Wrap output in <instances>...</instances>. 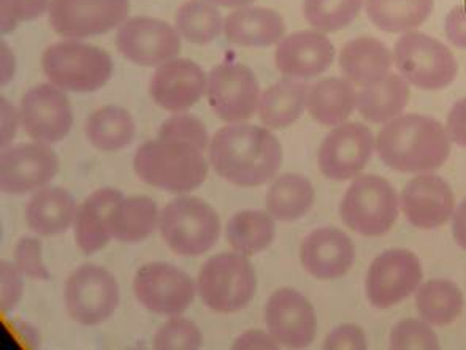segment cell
<instances>
[{
	"mask_svg": "<svg viewBox=\"0 0 466 350\" xmlns=\"http://www.w3.org/2000/svg\"><path fill=\"white\" fill-rule=\"evenodd\" d=\"M410 95V83L401 75L390 72L357 93V111L369 123H390L403 115Z\"/></svg>",
	"mask_w": 466,
	"mask_h": 350,
	"instance_id": "cell-25",
	"label": "cell"
},
{
	"mask_svg": "<svg viewBox=\"0 0 466 350\" xmlns=\"http://www.w3.org/2000/svg\"><path fill=\"white\" fill-rule=\"evenodd\" d=\"M16 119H18V113L13 108V105L8 104L6 99H2V146L4 148L12 142L13 136L16 134V127H18Z\"/></svg>",
	"mask_w": 466,
	"mask_h": 350,
	"instance_id": "cell-48",
	"label": "cell"
},
{
	"mask_svg": "<svg viewBox=\"0 0 466 350\" xmlns=\"http://www.w3.org/2000/svg\"><path fill=\"white\" fill-rule=\"evenodd\" d=\"M376 151L395 172L430 173L446 164L451 140L435 117L411 113L401 115L380 129Z\"/></svg>",
	"mask_w": 466,
	"mask_h": 350,
	"instance_id": "cell-2",
	"label": "cell"
},
{
	"mask_svg": "<svg viewBox=\"0 0 466 350\" xmlns=\"http://www.w3.org/2000/svg\"><path fill=\"white\" fill-rule=\"evenodd\" d=\"M129 10V0H51L49 23L61 37H93L123 25Z\"/></svg>",
	"mask_w": 466,
	"mask_h": 350,
	"instance_id": "cell-12",
	"label": "cell"
},
{
	"mask_svg": "<svg viewBox=\"0 0 466 350\" xmlns=\"http://www.w3.org/2000/svg\"><path fill=\"white\" fill-rule=\"evenodd\" d=\"M124 195L116 189H98L93 192L78 208L75 221L76 245L85 254H94L108 245V215Z\"/></svg>",
	"mask_w": 466,
	"mask_h": 350,
	"instance_id": "cell-26",
	"label": "cell"
},
{
	"mask_svg": "<svg viewBox=\"0 0 466 350\" xmlns=\"http://www.w3.org/2000/svg\"><path fill=\"white\" fill-rule=\"evenodd\" d=\"M271 336L289 349H303L314 341L318 319L311 303L294 289H279L265 307Z\"/></svg>",
	"mask_w": 466,
	"mask_h": 350,
	"instance_id": "cell-18",
	"label": "cell"
},
{
	"mask_svg": "<svg viewBox=\"0 0 466 350\" xmlns=\"http://www.w3.org/2000/svg\"><path fill=\"white\" fill-rule=\"evenodd\" d=\"M202 333L194 322L173 315L160 326L153 345L157 350H196L202 347Z\"/></svg>",
	"mask_w": 466,
	"mask_h": 350,
	"instance_id": "cell-39",
	"label": "cell"
},
{
	"mask_svg": "<svg viewBox=\"0 0 466 350\" xmlns=\"http://www.w3.org/2000/svg\"><path fill=\"white\" fill-rule=\"evenodd\" d=\"M279 343L277 339L273 338L271 335H267L264 332H258V330H251V332H246L239 336L233 349L239 350H249V349H278Z\"/></svg>",
	"mask_w": 466,
	"mask_h": 350,
	"instance_id": "cell-47",
	"label": "cell"
},
{
	"mask_svg": "<svg viewBox=\"0 0 466 350\" xmlns=\"http://www.w3.org/2000/svg\"><path fill=\"white\" fill-rule=\"evenodd\" d=\"M374 151L376 138L365 124H339L320 145L318 165L331 181H350L365 170Z\"/></svg>",
	"mask_w": 466,
	"mask_h": 350,
	"instance_id": "cell-11",
	"label": "cell"
},
{
	"mask_svg": "<svg viewBox=\"0 0 466 350\" xmlns=\"http://www.w3.org/2000/svg\"><path fill=\"white\" fill-rule=\"evenodd\" d=\"M452 235L457 245L466 251V198L452 215Z\"/></svg>",
	"mask_w": 466,
	"mask_h": 350,
	"instance_id": "cell-49",
	"label": "cell"
},
{
	"mask_svg": "<svg viewBox=\"0 0 466 350\" xmlns=\"http://www.w3.org/2000/svg\"><path fill=\"white\" fill-rule=\"evenodd\" d=\"M313 205V185L305 176L295 173L275 179L267 192L268 215L277 221H299L311 211Z\"/></svg>",
	"mask_w": 466,
	"mask_h": 350,
	"instance_id": "cell-32",
	"label": "cell"
},
{
	"mask_svg": "<svg viewBox=\"0 0 466 350\" xmlns=\"http://www.w3.org/2000/svg\"><path fill=\"white\" fill-rule=\"evenodd\" d=\"M416 306L425 322L444 326L452 324L463 309V294L452 281L430 279L418 289Z\"/></svg>",
	"mask_w": 466,
	"mask_h": 350,
	"instance_id": "cell-34",
	"label": "cell"
},
{
	"mask_svg": "<svg viewBox=\"0 0 466 350\" xmlns=\"http://www.w3.org/2000/svg\"><path fill=\"white\" fill-rule=\"evenodd\" d=\"M159 138L173 142L187 143L205 153L208 148L209 136L200 119L192 115H173L160 125Z\"/></svg>",
	"mask_w": 466,
	"mask_h": 350,
	"instance_id": "cell-40",
	"label": "cell"
},
{
	"mask_svg": "<svg viewBox=\"0 0 466 350\" xmlns=\"http://www.w3.org/2000/svg\"><path fill=\"white\" fill-rule=\"evenodd\" d=\"M365 0H305L303 15L316 31H343L356 21Z\"/></svg>",
	"mask_w": 466,
	"mask_h": 350,
	"instance_id": "cell-37",
	"label": "cell"
},
{
	"mask_svg": "<svg viewBox=\"0 0 466 350\" xmlns=\"http://www.w3.org/2000/svg\"><path fill=\"white\" fill-rule=\"evenodd\" d=\"M149 91L162 110L178 113L202 99L207 91V76L196 62L172 59L156 70Z\"/></svg>",
	"mask_w": 466,
	"mask_h": 350,
	"instance_id": "cell-21",
	"label": "cell"
},
{
	"mask_svg": "<svg viewBox=\"0 0 466 350\" xmlns=\"http://www.w3.org/2000/svg\"><path fill=\"white\" fill-rule=\"evenodd\" d=\"M46 8L48 0H0L2 34L15 31L21 21L40 18Z\"/></svg>",
	"mask_w": 466,
	"mask_h": 350,
	"instance_id": "cell-41",
	"label": "cell"
},
{
	"mask_svg": "<svg viewBox=\"0 0 466 350\" xmlns=\"http://www.w3.org/2000/svg\"><path fill=\"white\" fill-rule=\"evenodd\" d=\"M59 172V159L48 145L21 143L4 148L0 157V187L23 195L48 185Z\"/></svg>",
	"mask_w": 466,
	"mask_h": 350,
	"instance_id": "cell-17",
	"label": "cell"
},
{
	"mask_svg": "<svg viewBox=\"0 0 466 350\" xmlns=\"http://www.w3.org/2000/svg\"><path fill=\"white\" fill-rule=\"evenodd\" d=\"M136 132V121L129 111L115 105L94 111L86 123L87 140L105 153L127 148L134 142Z\"/></svg>",
	"mask_w": 466,
	"mask_h": 350,
	"instance_id": "cell-33",
	"label": "cell"
},
{
	"mask_svg": "<svg viewBox=\"0 0 466 350\" xmlns=\"http://www.w3.org/2000/svg\"><path fill=\"white\" fill-rule=\"evenodd\" d=\"M19 123L35 143L55 145L72 129L74 111L62 89L55 85H38L21 99Z\"/></svg>",
	"mask_w": 466,
	"mask_h": 350,
	"instance_id": "cell-14",
	"label": "cell"
},
{
	"mask_svg": "<svg viewBox=\"0 0 466 350\" xmlns=\"http://www.w3.org/2000/svg\"><path fill=\"white\" fill-rule=\"evenodd\" d=\"M422 265L418 255L408 249L382 252L370 265L365 292L378 309H389L411 296L422 283Z\"/></svg>",
	"mask_w": 466,
	"mask_h": 350,
	"instance_id": "cell-9",
	"label": "cell"
},
{
	"mask_svg": "<svg viewBox=\"0 0 466 350\" xmlns=\"http://www.w3.org/2000/svg\"><path fill=\"white\" fill-rule=\"evenodd\" d=\"M15 265L21 271V275L32 279L48 281L51 277L42 260V245L35 238L19 240L15 249Z\"/></svg>",
	"mask_w": 466,
	"mask_h": 350,
	"instance_id": "cell-42",
	"label": "cell"
},
{
	"mask_svg": "<svg viewBox=\"0 0 466 350\" xmlns=\"http://www.w3.org/2000/svg\"><path fill=\"white\" fill-rule=\"evenodd\" d=\"M177 31L194 45L215 42L224 27V19L208 0H187L175 16Z\"/></svg>",
	"mask_w": 466,
	"mask_h": 350,
	"instance_id": "cell-36",
	"label": "cell"
},
{
	"mask_svg": "<svg viewBox=\"0 0 466 350\" xmlns=\"http://www.w3.org/2000/svg\"><path fill=\"white\" fill-rule=\"evenodd\" d=\"M327 350H363L367 349V338L362 328L354 324H344L333 330L324 341Z\"/></svg>",
	"mask_w": 466,
	"mask_h": 350,
	"instance_id": "cell-43",
	"label": "cell"
},
{
	"mask_svg": "<svg viewBox=\"0 0 466 350\" xmlns=\"http://www.w3.org/2000/svg\"><path fill=\"white\" fill-rule=\"evenodd\" d=\"M157 206L153 198L134 195L117 202L108 215L111 238L123 243L147 240L157 227Z\"/></svg>",
	"mask_w": 466,
	"mask_h": 350,
	"instance_id": "cell-30",
	"label": "cell"
},
{
	"mask_svg": "<svg viewBox=\"0 0 466 350\" xmlns=\"http://www.w3.org/2000/svg\"><path fill=\"white\" fill-rule=\"evenodd\" d=\"M389 347L392 350H438L440 339L431 330L429 322L405 319L393 326Z\"/></svg>",
	"mask_w": 466,
	"mask_h": 350,
	"instance_id": "cell-38",
	"label": "cell"
},
{
	"mask_svg": "<svg viewBox=\"0 0 466 350\" xmlns=\"http://www.w3.org/2000/svg\"><path fill=\"white\" fill-rule=\"evenodd\" d=\"M134 168L143 183L172 194L194 191L208 176L203 151L187 143L162 138L145 143L137 151Z\"/></svg>",
	"mask_w": 466,
	"mask_h": 350,
	"instance_id": "cell-3",
	"label": "cell"
},
{
	"mask_svg": "<svg viewBox=\"0 0 466 350\" xmlns=\"http://www.w3.org/2000/svg\"><path fill=\"white\" fill-rule=\"evenodd\" d=\"M228 245L243 255H256L275 240V222L264 211H241L228 222Z\"/></svg>",
	"mask_w": 466,
	"mask_h": 350,
	"instance_id": "cell-35",
	"label": "cell"
},
{
	"mask_svg": "<svg viewBox=\"0 0 466 350\" xmlns=\"http://www.w3.org/2000/svg\"><path fill=\"white\" fill-rule=\"evenodd\" d=\"M444 129L451 143L466 149V97L451 108Z\"/></svg>",
	"mask_w": 466,
	"mask_h": 350,
	"instance_id": "cell-45",
	"label": "cell"
},
{
	"mask_svg": "<svg viewBox=\"0 0 466 350\" xmlns=\"http://www.w3.org/2000/svg\"><path fill=\"white\" fill-rule=\"evenodd\" d=\"M209 162L222 178L239 187H258L277 175L282 148L271 132L249 124H232L216 132Z\"/></svg>",
	"mask_w": 466,
	"mask_h": 350,
	"instance_id": "cell-1",
	"label": "cell"
},
{
	"mask_svg": "<svg viewBox=\"0 0 466 350\" xmlns=\"http://www.w3.org/2000/svg\"><path fill=\"white\" fill-rule=\"evenodd\" d=\"M119 303L116 279L97 265H83L68 276L66 305L70 317L81 325H98L110 319Z\"/></svg>",
	"mask_w": 466,
	"mask_h": 350,
	"instance_id": "cell-10",
	"label": "cell"
},
{
	"mask_svg": "<svg viewBox=\"0 0 466 350\" xmlns=\"http://www.w3.org/2000/svg\"><path fill=\"white\" fill-rule=\"evenodd\" d=\"M48 80L62 91L94 93L105 86L113 74V61L106 51L76 40L59 42L42 57Z\"/></svg>",
	"mask_w": 466,
	"mask_h": 350,
	"instance_id": "cell-5",
	"label": "cell"
},
{
	"mask_svg": "<svg viewBox=\"0 0 466 350\" xmlns=\"http://www.w3.org/2000/svg\"><path fill=\"white\" fill-rule=\"evenodd\" d=\"M207 95L216 116L226 123H239L254 116L260 100V87L251 68L237 62H226L211 70Z\"/></svg>",
	"mask_w": 466,
	"mask_h": 350,
	"instance_id": "cell-13",
	"label": "cell"
},
{
	"mask_svg": "<svg viewBox=\"0 0 466 350\" xmlns=\"http://www.w3.org/2000/svg\"><path fill=\"white\" fill-rule=\"evenodd\" d=\"M308 89L305 83L284 78L267 87L258 100V117L268 129H286L307 108Z\"/></svg>",
	"mask_w": 466,
	"mask_h": 350,
	"instance_id": "cell-29",
	"label": "cell"
},
{
	"mask_svg": "<svg viewBox=\"0 0 466 350\" xmlns=\"http://www.w3.org/2000/svg\"><path fill=\"white\" fill-rule=\"evenodd\" d=\"M401 208L414 227L435 230L454 215V192L441 176L419 173L401 192Z\"/></svg>",
	"mask_w": 466,
	"mask_h": 350,
	"instance_id": "cell-19",
	"label": "cell"
},
{
	"mask_svg": "<svg viewBox=\"0 0 466 350\" xmlns=\"http://www.w3.org/2000/svg\"><path fill=\"white\" fill-rule=\"evenodd\" d=\"M228 42L238 46H270L281 42L286 32L279 13L260 6H243L228 15L224 23Z\"/></svg>",
	"mask_w": 466,
	"mask_h": 350,
	"instance_id": "cell-24",
	"label": "cell"
},
{
	"mask_svg": "<svg viewBox=\"0 0 466 350\" xmlns=\"http://www.w3.org/2000/svg\"><path fill=\"white\" fill-rule=\"evenodd\" d=\"M159 228L167 246L175 254L198 257L215 246L221 235V221L208 203L187 195L162 209Z\"/></svg>",
	"mask_w": 466,
	"mask_h": 350,
	"instance_id": "cell-6",
	"label": "cell"
},
{
	"mask_svg": "<svg viewBox=\"0 0 466 350\" xmlns=\"http://www.w3.org/2000/svg\"><path fill=\"white\" fill-rule=\"evenodd\" d=\"M344 224L362 236L376 238L390 232L399 217V195L386 178L359 175L339 206Z\"/></svg>",
	"mask_w": 466,
	"mask_h": 350,
	"instance_id": "cell-7",
	"label": "cell"
},
{
	"mask_svg": "<svg viewBox=\"0 0 466 350\" xmlns=\"http://www.w3.org/2000/svg\"><path fill=\"white\" fill-rule=\"evenodd\" d=\"M134 292L143 306L162 315L185 313L196 296L192 279L168 264L145 265L136 275Z\"/></svg>",
	"mask_w": 466,
	"mask_h": 350,
	"instance_id": "cell-16",
	"label": "cell"
},
{
	"mask_svg": "<svg viewBox=\"0 0 466 350\" xmlns=\"http://www.w3.org/2000/svg\"><path fill=\"white\" fill-rule=\"evenodd\" d=\"M308 113L316 123L337 127L357 110L356 86L346 78H324L308 89Z\"/></svg>",
	"mask_w": 466,
	"mask_h": 350,
	"instance_id": "cell-27",
	"label": "cell"
},
{
	"mask_svg": "<svg viewBox=\"0 0 466 350\" xmlns=\"http://www.w3.org/2000/svg\"><path fill=\"white\" fill-rule=\"evenodd\" d=\"M433 8L435 0H365L370 21L387 34L418 31Z\"/></svg>",
	"mask_w": 466,
	"mask_h": 350,
	"instance_id": "cell-31",
	"label": "cell"
},
{
	"mask_svg": "<svg viewBox=\"0 0 466 350\" xmlns=\"http://www.w3.org/2000/svg\"><path fill=\"white\" fill-rule=\"evenodd\" d=\"M335 59V46L324 32H295L282 38L275 53L277 68L286 78L311 80L329 70Z\"/></svg>",
	"mask_w": 466,
	"mask_h": 350,
	"instance_id": "cell-20",
	"label": "cell"
},
{
	"mask_svg": "<svg viewBox=\"0 0 466 350\" xmlns=\"http://www.w3.org/2000/svg\"><path fill=\"white\" fill-rule=\"evenodd\" d=\"M393 67L410 85L422 91H441L459 74L454 53L446 45L419 31L406 32L393 46Z\"/></svg>",
	"mask_w": 466,
	"mask_h": 350,
	"instance_id": "cell-4",
	"label": "cell"
},
{
	"mask_svg": "<svg viewBox=\"0 0 466 350\" xmlns=\"http://www.w3.org/2000/svg\"><path fill=\"white\" fill-rule=\"evenodd\" d=\"M23 289L25 284L16 265L13 266L8 262H2V314L12 311L13 307L18 305Z\"/></svg>",
	"mask_w": 466,
	"mask_h": 350,
	"instance_id": "cell-44",
	"label": "cell"
},
{
	"mask_svg": "<svg viewBox=\"0 0 466 350\" xmlns=\"http://www.w3.org/2000/svg\"><path fill=\"white\" fill-rule=\"evenodd\" d=\"M208 2L221 6H245L252 4L254 0H208Z\"/></svg>",
	"mask_w": 466,
	"mask_h": 350,
	"instance_id": "cell-50",
	"label": "cell"
},
{
	"mask_svg": "<svg viewBox=\"0 0 466 350\" xmlns=\"http://www.w3.org/2000/svg\"><path fill=\"white\" fill-rule=\"evenodd\" d=\"M197 289L209 309L216 313H237L256 295L258 279L243 254H219L203 265Z\"/></svg>",
	"mask_w": 466,
	"mask_h": 350,
	"instance_id": "cell-8",
	"label": "cell"
},
{
	"mask_svg": "<svg viewBox=\"0 0 466 350\" xmlns=\"http://www.w3.org/2000/svg\"><path fill=\"white\" fill-rule=\"evenodd\" d=\"M444 29L451 44L461 50H466V5L451 8L444 21Z\"/></svg>",
	"mask_w": 466,
	"mask_h": 350,
	"instance_id": "cell-46",
	"label": "cell"
},
{
	"mask_svg": "<svg viewBox=\"0 0 466 350\" xmlns=\"http://www.w3.org/2000/svg\"><path fill=\"white\" fill-rule=\"evenodd\" d=\"M119 53L143 67L172 61L181 51L179 32L160 19L138 16L126 21L116 34Z\"/></svg>",
	"mask_w": 466,
	"mask_h": 350,
	"instance_id": "cell-15",
	"label": "cell"
},
{
	"mask_svg": "<svg viewBox=\"0 0 466 350\" xmlns=\"http://www.w3.org/2000/svg\"><path fill=\"white\" fill-rule=\"evenodd\" d=\"M75 198L59 187H45L38 191L25 208L29 227L42 236L66 234L76 221Z\"/></svg>",
	"mask_w": 466,
	"mask_h": 350,
	"instance_id": "cell-28",
	"label": "cell"
},
{
	"mask_svg": "<svg viewBox=\"0 0 466 350\" xmlns=\"http://www.w3.org/2000/svg\"><path fill=\"white\" fill-rule=\"evenodd\" d=\"M393 51L374 37H357L339 51V68L354 86H370L390 74Z\"/></svg>",
	"mask_w": 466,
	"mask_h": 350,
	"instance_id": "cell-23",
	"label": "cell"
},
{
	"mask_svg": "<svg viewBox=\"0 0 466 350\" xmlns=\"http://www.w3.org/2000/svg\"><path fill=\"white\" fill-rule=\"evenodd\" d=\"M303 268L320 281L343 277L356 260V247L338 228H318L308 235L300 247Z\"/></svg>",
	"mask_w": 466,
	"mask_h": 350,
	"instance_id": "cell-22",
	"label": "cell"
}]
</instances>
